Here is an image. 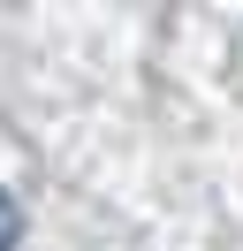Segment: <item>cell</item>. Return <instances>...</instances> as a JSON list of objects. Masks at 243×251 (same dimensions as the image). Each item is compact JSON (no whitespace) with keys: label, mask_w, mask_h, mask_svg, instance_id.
<instances>
[{"label":"cell","mask_w":243,"mask_h":251,"mask_svg":"<svg viewBox=\"0 0 243 251\" xmlns=\"http://www.w3.org/2000/svg\"><path fill=\"white\" fill-rule=\"evenodd\" d=\"M15 244H23V213H15V198L0 190V251H15Z\"/></svg>","instance_id":"6da1fadb"}]
</instances>
